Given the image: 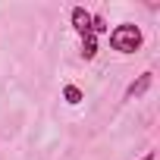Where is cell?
<instances>
[{"instance_id": "cell-2", "label": "cell", "mask_w": 160, "mask_h": 160, "mask_svg": "<svg viewBox=\"0 0 160 160\" xmlns=\"http://www.w3.org/2000/svg\"><path fill=\"white\" fill-rule=\"evenodd\" d=\"M151 82H154V72L148 69V72H141L135 82H129V88H126V101H132V98H141L148 88H151Z\"/></svg>"}, {"instance_id": "cell-1", "label": "cell", "mask_w": 160, "mask_h": 160, "mask_svg": "<svg viewBox=\"0 0 160 160\" xmlns=\"http://www.w3.org/2000/svg\"><path fill=\"white\" fill-rule=\"evenodd\" d=\"M141 44H144V35H141V28L132 25V22H122V25H116V28L110 32V47L119 50V53H135Z\"/></svg>"}, {"instance_id": "cell-5", "label": "cell", "mask_w": 160, "mask_h": 160, "mask_svg": "<svg viewBox=\"0 0 160 160\" xmlns=\"http://www.w3.org/2000/svg\"><path fill=\"white\" fill-rule=\"evenodd\" d=\"M63 101L72 104V107L82 104V88H78V85H66V88H63Z\"/></svg>"}, {"instance_id": "cell-3", "label": "cell", "mask_w": 160, "mask_h": 160, "mask_svg": "<svg viewBox=\"0 0 160 160\" xmlns=\"http://www.w3.org/2000/svg\"><path fill=\"white\" fill-rule=\"evenodd\" d=\"M72 28L82 35V38L91 35V13H88L85 7H75V10H72Z\"/></svg>"}, {"instance_id": "cell-6", "label": "cell", "mask_w": 160, "mask_h": 160, "mask_svg": "<svg viewBox=\"0 0 160 160\" xmlns=\"http://www.w3.org/2000/svg\"><path fill=\"white\" fill-rule=\"evenodd\" d=\"M141 160H154V151H148V154H144V157H141Z\"/></svg>"}, {"instance_id": "cell-4", "label": "cell", "mask_w": 160, "mask_h": 160, "mask_svg": "<svg viewBox=\"0 0 160 160\" xmlns=\"http://www.w3.org/2000/svg\"><path fill=\"white\" fill-rule=\"evenodd\" d=\"M82 57H85V60H94V57H98V38H94V35H85V38H82Z\"/></svg>"}]
</instances>
